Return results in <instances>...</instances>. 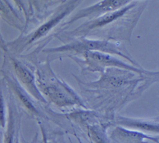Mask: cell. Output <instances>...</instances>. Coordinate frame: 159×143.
I'll return each instance as SVG.
<instances>
[{
  "label": "cell",
  "instance_id": "1",
  "mask_svg": "<svg viewBox=\"0 0 159 143\" xmlns=\"http://www.w3.org/2000/svg\"><path fill=\"white\" fill-rule=\"evenodd\" d=\"M63 17V15H61L57 17H56L55 19L48 22L47 23H46L45 25H42L37 32L36 33L34 34V35L33 36V37L32 38V39L30 40V41H32V40L37 39L40 37H42V35H43L44 34H45L57 22H58V20Z\"/></svg>",
  "mask_w": 159,
  "mask_h": 143
},
{
  "label": "cell",
  "instance_id": "4",
  "mask_svg": "<svg viewBox=\"0 0 159 143\" xmlns=\"http://www.w3.org/2000/svg\"><path fill=\"white\" fill-rule=\"evenodd\" d=\"M109 82L111 85H115V86H118V85H120L121 84H123V80L120 79L118 77H112L110 80H109Z\"/></svg>",
  "mask_w": 159,
  "mask_h": 143
},
{
  "label": "cell",
  "instance_id": "2",
  "mask_svg": "<svg viewBox=\"0 0 159 143\" xmlns=\"http://www.w3.org/2000/svg\"><path fill=\"white\" fill-rule=\"evenodd\" d=\"M15 68L19 76L20 77L24 84L28 86L32 87V77L30 74L24 67L17 64H15Z\"/></svg>",
  "mask_w": 159,
  "mask_h": 143
},
{
  "label": "cell",
  "instance_id": "3",
  "mask_svg": "<svg viewBox=\"0 0 159 143\" xmlns=\"http://www.w3.org/2000/svg\"><path fill=\"white\" fill-rule=\"evenodd\" d=\"M125 10L126 9H123V10H121L119 11H117L115 13H112V14H109L107 15L101 17L100 19H99L97 21V22L95 24V25H102L104 24H106L112 21L114 19L121 15L125 12Z\"/></svg>",
  "mask_w": 159,
  "mask_h": 143
}]
</instances>
